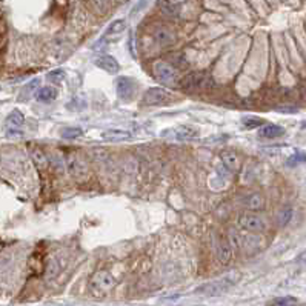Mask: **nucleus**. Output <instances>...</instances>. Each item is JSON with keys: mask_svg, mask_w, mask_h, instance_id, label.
Returning <instances> with one entry per match:
<instances>
[{"mask_svg": "<svg viewBox=\"0 0 306 306\" xmlns=\"http://www.w3.org/2000/svg\"><path fill=\"white\" fill-rule=\"evenodd\" d=\"M116 280L108 271H97L90 280V291L94 297H105L114 288Z\"/></svg>", "mask_w": 306, "mask_h": 306, "instance_id": "obj_1", "label": "nucleus"}, {"mask_svg": "<svg viewBox=\"0 0 306 306\" xmlns=\"http://www.w3.org/2000/svg\"><path fill=\"white\" fill-rule=\"evenodd\" d=\"M235 283L234 280V275L229 274V275H225L218 280H214V281H209V283H205L202 285L200 288H197L194 292L199 294V295H208V297H214V295H220L223 292H226L232 285Z\"/></svg>", "mask_w": 306, "mask_h": 306, "instance_id": "obj_2", "label": "nucleus"}, {"mask_svg": "<svg viewBox=\"0 0 306 306\" xmlns=\"http://www.w3.org/2000/svg\"><path fill=\"white\" fill-rule=\"evenodd\" d=\"M180 85L186 91L200 93V91H206L208 88L212 86V79L209 77V74L200 71V73H192V74H188L186 77H183L180 80Z\"/></svg>", "mask_w": 306, "mask_h": 306, "instance_id": "obj_3", "label": "nucleus"}, {"mask_svg": "<svg viewBox=\"0 0 306 306\" xmlns=\"http://www.w3.org/2000/svg\"><path fill=\"white\" fill-rule=\"evenodd\" d=\"M152 71L156 79L163 83V85H169V86H176L179 83V74L177 71L166 62H156L152 65Z\"/></svg>", "mask_w": 306, "mask_h": 306, "instance_id": "obj_4", "label": "nucleus"}, {"mask_svg": "<svg viewBox=\"0 0 306 306\" xmlns=\"http://www.w3.org/2000/svg\"><path fill=\"white\" fill-rule=\"evenodd\" d=\"M172 97L174 96L163 88H149L143 96V103L148 106H163L171 103Z\"/></svg>", "mask_w": 306, "mask_h": 306, "instance_id": "obj_5", "label": "nucleus"}, {"mask_svg": "<svg viewBox=\"0 0 306 306\" xmlns=\"http://www.w3.org/2000/svg\"><path fill=\"white\" fill-rule=\"evenodd\" d=\"M67 168H68L70 174L77 180H82V179L86 177L88 166H86L85 159L79 154H70L67 157Z\"/></svg>", "mask_w": 306, "mask_h": 306, "instance_id": "obj_6", "label": "nucleus"}, {"mask_svg": "<svg viewBox=\"0 0 306 306\" xmlns=\"http://www.w3.org/2000/svg\"><path fill=\"white\" fill-rule=\"evenodd\" d=\"M238 225L242 229L249 231V232H261L265 229V222L261 220V217L255 215V214H242L238 218Z\"/></svg>", "mask_w": 306, "mask_h": 306, "instance_id": "obj_7", "label": "nucleus"}, {"mask_svg": "<svg viewBox=\"0 0 306 306\" xmlns=\"http://www.w3.org/2000/svg\"><path fill=\"white\" fill-rule=\"evenodd\" d=\"M116 88H117V94L120 99L129 100L136 93V82L129 77H120L116 82Z\"/></svg>", "mask_w": 306, "mask_h": 306, "instance_id": "obj_8", "label": "nucleus"}, {"mask_svg": "<svg viewBox=\"0 0 306 306\" xmlns=\"http://www.w3.org/2000/svg\"><path fill=\"white\" fill-rule=\"evenodd\" d=\"M94 65L99 67L100 70H103L105 73H110V74H117L120 71V65L119 62L110 56V54H103V56H99L96 60H94Z\"/></svg>", "mask_w": 306, "mask_h": 306, "instance_id": "obj_9", "label": "nucleus"}, {"mask_svg": "<svg viewBox=\"0 0 306 306\" xmlns=\"http://www.w3.org/2000/svg\"><path fill=\"white\" fill-rule=\"evenodd\" d=\"M125 30H126V22H125L123 19L114 20V22L110 25V28L106 30V33H105L103 39H105V40H110V42H113V40H117V39L122 36V33H123Z\"/></svg>", "mask_w": 306, "mask_h": 306, "instance_id": "obj_10", "label": "nucleus"}, {"mask_svg": "<svg viewBox=\"0 0 306 306\" xmlns=\"http://www.w3.org/2000/svg\"><path fill=\"white\" fill-rule=\"evenodd\" d=\"M232 257V246L226 240H220L217 243V258L222 263H228Z\"/></svg>", "mask_w": 306, "mask_h": 306, "instance_id": "obj_11", "label": "nucleus"}, {"mask_svg": "<svg viewBox=\"0 0 306 306\" xmlns=\"http://www.w3.org/2000/svg\"><path fill=\"white\" fill-rule=\"evenodd\" d=\"M222 162H223L225 168L228 171H232V172L237 171L238 166H240V160H238L237 154L232 152V151H223L222 152Z\"/></svg>", "mask_w": 306, "mask_h": 306, "instance_id": "obj_12", "label": "nucleus"}, {"mask_svg": "<svg viewBox=\"0 0 306 306\" xmlns=\"http://www.w3.org/2000/svg\"><path fill=\"white\" fill-rule=\"evenodd\" d=\"M283 134H285V129L278 125H265L258 131V136L266 137V139H275V137H280Z\"/></svg>", "mask_w": 306, "mask_h": 306, "instance_id": "obj_13", "label": "nucleus"}, {"mask_svg": "<svg viewBox=\"0 0 306 306\" xmlns=\"http://www.w3.org/2000/svg\"><path fill=\"white\" fill-rule=\"evenodd\" d=\"M133 136L128 131H120V129H110L103 133V139L110 140V142H123V140H129Z\"/></svg>", "mask_w": 306, "mask_h": 306, "instance_id": "obj_14", "label": "nucleus"}, {"mask_svg": "<svg viewBox=\"0 0 306 306\" xmlns=\"http://www.w3.org/2000/svg\"><path fill=\"white\" fill-rule=\"evenodd\" d=\"M197 136H199V131L192 126H188V125L179 126L176 129V137L179 140H194V139H197Z\"/></svg>", "mask_w": 306, "mask_h": 306, "instance_id": "obj_15", "label": "nucleus"}, {"mask_svg": "<svg viewBox=\"0 0 306 306\" xmlns=\"http://www.w3.org/2000/svg\"><path fill=\"white\" fill-rule=\"evenodd\" d=\"M56 97H57V90L54 86H43L37 93V100L43 103H50L56 100Z\"/></svg>", "mask_w": 306, "mask_h": 306, "instance_id": "obj_16", "label": "nucleus"}, {"mask_svg": "<svg viewBox=\"0 0 306 306\" xmlns=\"http://www.w3.org/2000/svg\"><path fill=\"white\" fill-rule=\"evenodd\" d=\"M25 123V117L19 110H14L11 114H8L7 117V125L11 126L13 129H20Z\"/></svg>", "mask_w": 306, "mask_h": 306, "instance_id": "obj_17", "label": "nucleus"}, {"mask_svg": "<svg viewBox=\"0 0 306 306\" xmlns=\"http://www.w3.org/2000/svg\"><path fill=\"white\" fill-rule=\"evenodd\" d=\"M159 7L162 8L163 14L176 17L180 14V8H182V2H160Z\"/></svg>", "mask_w": 306, "mask_h": 306, "instance_id": "obj_18", "label": "nucleus"}, {"mask_svg": "<svg viewBox=\"0 0 306 306\" xmlns=\"http://www.w3.org/2000/svg\"><path fill=\"white\" fill-rule=\"evenodd\" d=\"M31 156H33V160H34L36 166H37L40 171H43V169L48 166V159H47V156L43 154L42 149H39V148H33V149H31Z\"/></svg>", "mask_w": 306, "mask_h": 306, "instance_id": "obj_19", "label": "nucleus"}, {"mask_svg": "<svg viewBox=\"0 0 306 306\" xmlns=\"http://www.w3.org/2000/svg\"><path fill=\"white\" fill-rule=\"evenodd\" d=\"M154 37H156V40H157L160 45H168V43H171V42L174 40L172 33H169L166 28H159V30L156 31Z\"/></svg>", "mask_w": 306, "mask_h": 306, "instance_id": "obj_20", "label": "nucleus"}, {"mask_svg": "<svg viewBox=\"0 0 306 306\" xmlns=\"http://www.w3.org/2000/svg\"><path fill=\"white\" fill-rule=\"evenodd\" d=\"M295 304H297V298L289 297V295L277 297V298H274L268 303V306H295Z\"/></svg>", "mask_w": 306, "mask_h": 306, "instance_id": "obj_21", "label": "nucleus"}, {"mask_svg": "<svg viewBox=\"0 0 306 306\" xmlns=\"http://www.w3.org/2000/svg\"><path fill=\"white\" fill-rule=\"evenodd\" d=\"M263 123H265L263 119H260V117H254V116H248V117L243 119V126H245L246 129H252V128L261 126Z\"/></svg>", "mask_w": 306, "mask_h": 306, "instance_id": "obj_22", "label": "nucleus"}, {"mask_svg": "<svg viewBox=\"0 0 306 306\" xmlns=\"http://www.w3.org/2000/svg\"><path fill=\"white\" fill-rule=\"evenodd\" d=\"M60 134L63 139H79V137H82L83 131L80 128H63L60 131Z\"/></svg>", "mask_w": 306, "mask_h": 306, "instance_id": "obj_23", "label": "nucleus"}, {"mask_svg": "<svg viewBox=\"0 0 306 306\" xmlns=\"http://www.w3.org/2000/svg\"><path fill=\"white\" fill-rule=\"evenodd\" d=\"M47 79H48L51 83L59 85L60 82L65 80V71H63V70H54V71H51V73L47 76Z\"/></svg>", "mask_w": 306, "mask_h": 306, "instance_id": "obj_24", "label": "nucleus"}, {"mask_svg": "<svg viewBox=\"0 0 306 306\" xmlns=\"http://www.w3.org/2000/svg\"><path fill=\"white\" fill-rule=\"evenodd\" d=\"M246 203H248V206H249L251 209H260V208L263 206L265 202H263V197H261L260 194H252Z\"/></svg>", "mask_w": 306, "mask_h": 306, "instance_id": "obj_25", "label": "nucleus"}, {"mask_svg": "<svg viewBox=\"0 0 306 306\" xmlns=\"http://www.w3.org/2000/svg\"><path fill=\"white\" fill-rule=\"evenodd\" d=\"M298 163H306V152H301V151H297L294 156L289 157L288 160V165L289 166H295Z\"/></svg>", "mask_w": 306, "mask_h": 306, "instance_id": "obj_26", "label": "nucleus"}, {"mask_svg": "<svg viewBox=\"0 0 306 306\" xmlns=\"http://www.w3.org/2000/svg\"><path fill=\"white\" fill-rule=\"evenodd\" d=\"M291 217H292V209H291V208L283 209L281 214H280V223H281V225H286V223L291 220Z\"/></svg>", "mask_w": 306, "mask_h": 306, "instance_id": "obj_27", "label": "nucleus"}, {"mask_svg": "<svg viewBox=\"0 0 306 306\" xmlns=\"http://www.w3.org/2000/svg\"><path fill=\"white\" fill-rule=\"evenodd\" d=\"M301 128H304V129H306V120H304V122L301 123Z\"/></svg>", "mask_w": 306, "mask_h": 306, "instance_id": "obj_28", "label": "nucleus"}]
</instances>
